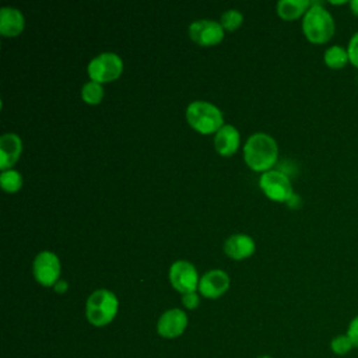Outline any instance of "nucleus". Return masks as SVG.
<instances>
[{"mask_svg":"<svg viewBox=\"0 0 358 358\" xmlns=\"http://www.w3.org/2000/svg\"><path fill=\"white\" fill-rule=\"evenodd\" d=\"M119 302L116 295L106 288H98L85 302L87 320L94 326H105L113 320L117 313Z\"/></svg>","mask_w":358,"mask_h":358,"instance_id":"7ed1b4c3","label":"nucleus"},{"mask_svg":"<svg viewBox=\"0 0 358 358\" xmlns=\"http://www.w3.org/2000/svg\"><path fill=\"white\" fill-rule=\"evenodd\" d=\"M323 60H324L326 66L329 69H333V70L344 69L350 63V57H348L347 49H344V48H341L338 45H333V46L327 48L324 50Z\"/></svg>","mask_w":358,"mask_h":358,"instance_id":"f3484780","label":"nucleus"},{"mask_svg":"<svg viewBox=\"0 0 358 358\" xmlns=\"http://www.w3.org/2000/svg\"><path fill=\"white\" fill-rule=\"evenodd\" d=\"M229 287V275L221 268L206 271L199 280V291L206 298H217Z\"/></svg>","mask_w":358,"mask_h":358,"instance_id":"9b49d317","label":"nucleus"},{"mask_svg":"<svg viewBox=\"0 0 358 358\" xmlns=\"http://www.w3.org/2000/svg\"><path fill=\"white\" fill-rule=\"evenodd\" d=\"M287 204H288V206H291V207H298V206L301 204V197H299L298 194L292 193V196L287 200Z\"/></svg>","mask_w":358,"mask_h":358,"instance_id":"393cba45","label":"nucleus"},{"mask_svg":"<svg viewBox=\"0 0 358 358\" xmlns=\"http://www.w3.org/2000/svg\"><path fill=\"white\" fill-rule=\"evenodd\" d=\"M242 20H243V15H242V13L239 10L229 8V10L222 13L220 22L227 29H235L236 27H239Z\"/></svg>","mask_w":358,"mask_h":358,"instance_id":"412c9836","label":"nucleus"},{"mask_svg":"<svg viewBox=\"0 0 358 358\" xmlns=\"http://www.w3.org/2000/svg\"><path fill=\"white\" fill-rule=\"evenodd\" d=\"M333 15L322 3L313 1L302 18V31L312 43H324L334 35Z\"/></svg>","mask_w":358,"mask_h":358,"instance_id":"f03ea898","label":"nucleus"},{"mask_svg":"<svg viewBox=\"0 0 358 358\" xmlns=\"http://www.w3.org/2000/svg\"><path fill=\"white\" fill-rule=\"evenodd\" d=\"M224 250L232 259H243L255 252V241L248 234H232L225 239Z\"/></svg>","mask_w":358,"mask_h":358,"instance_id":"ddd939ff","label":"nucleus"},{"mask_svg":"<svg viewBox=\"0 0 358 358\" xmlns=\"http://www.w3.org/2000/svg\"><path fill=\"white\" fill-rule=\"evenodd\" d=\"M347 53L350 57V63L358 69V31L350 38L348 46H347Z\"/></svg>","mask_w":358,"mask_h":358,"instance_id":"4be33fe9","label":"nucleus"},{"mask_svg":"<svg viewBox=\"0 0 358 358\" xmlns=\"http://www.w3.org/2000/svg\"><path fill=\"white\" fill-rule=\"evenodd\" d=\"M186 119L196 130L201 133H211L218 130L222 123V112L208 101L196 99L186 108Z\"/></svg>","mask_w":358,"mask_h":358,"instance_id":"20e7f679","label":"nucleus"},{"mask_svg":"<svg viewBox=\"0 0 358 358\" xmlns=\"http://www.w3.org/2000/svg\"><path fill=\"white\" fill-rule=\"evenodd\" d=\"M310 7L309 0H280L277 1V13L285 20H294L305 14Z\"/></svg>","mask_w":358,"mask_h":358,"instance_id":"dca6fc26","label":"nucleus"},{"mask_svg":"<svg viewBox=\"0 0 358 358\" xmlns=\"http://www.w3.org/2000/svg\"><path fill=\"white\" fill-rule=\"evenodd\" d=\"M330 348L336 355L343 357V355H347L354 348V344L347 334H337L336 337L331 338Z\"/></svg>","mask_w":358,"mask_h":358,"instance_id":"aec40b11","label":"nucleus"},{"mask_svg":"<svg viewBox=\"0 0 358 358\" xmlns=\"http://www.w3.org/2000/svg\"><path fill=\"white\" fill-rule=\"evenodd\" d=\"M187 326V315L179 308L165 310L157 323V331L165 338H175L180 336Z\"/></svg>","mask_w":358,"mask_h":358,"instance_id":"9d476101","label":"nucleus"},{"mask_svg":"<svg viewBox=\"0 0 358 358\" xmlns=\"http://www.w3.org/2000/svg\"><path fill=\"white\" fill-rule=\"evenodd\" d=\"M189 35L199 45H213L222 39L224 27L220 21L200 18L189 25Z\"/></svg>","mask_w":358,"mask_h":358,"instance_id":"1a4fd4ad","label":"nucleus"},{"mask_svg":"<svg viewBox=\"0 0 358 358\" xmlns=\"http://www.w3.org/2000/svg\"><path fill=\"white\" fill-rule=\"evenodd\" d=\"M215 150L222 155H229L235 152L239 145V131L235 126L224 123L214 136Z\"/></svg>","mask_w":358,"mask_h":358,"instance_id":"4468645a","label":"nucleus"},{"mask_svg":"<svg viewBox=\"0 0 358 358\" xmlns=\"http://www.w3.org/2000/svg\"><path fill=\"white\" fill-rule=\"evenodd\" d=\"M259 185L263 192L275 201H287L294 193L289 178L278 169L264 171L259 178Z\"/></svg>","mask_w":358,"mask_h":358,"instance_id":"423d86ee","label":"nucleus"},{"mask_svg":"<svg viewBox=\"0 0 358 358\" xmlns=\"http://www.w3.org/2000/svg\"><path fill=\"white\" fill-rule=\"evenodd\" d=\"M87 70L94 81H110L117 78L122 73L123 60L115 52H102L90 60Z\"/></svg>","mask_w":358,"mask_h":358,"instance_id":"39448f33","label":"nucleus"},{"mask_svg":"<svg viewBox=\"0 0 358 358\" xmlns=\"http://www.w3.org/2000/svg\"><path fill=\"white\" fill-rule=\"evenodd\" d=\"M53 287H55V291H56V292H64L69 285H67V282H66L64 280H57Z\"/></svg>","mask_w":358,"mask_h":358,"instance_id":"a878e982","label":"nucleus"},{"mask_svg":"<svg viewBox=\"0 0 358 358\" xmlns=\"http://www.w3.org/2000/svg\"><path fill=\"white\" fill-rule=\"evenodd\" d=\"M350 8H351V13L358 17V0H352L350 1Z\"/></svg>","mask_w":358,"mask_h":358,"instance_id":"bb28decb","label":"nucleus"},{"mask_svg":"<svg viewBox=\"0 0 358 358\" xmlns=\"http://www.w3.org/2000/svg\"><path fill=\"white\" fill-rule=\"evenodd\" d=\"M0 183L6 192H17L22 185V175L13 168L4 169L0 173Z\"/></svg>","mask_w":358,"mask_h":358,"instance_id":"a211bd4d","label":"nucleus"},{"mask_svg":"<svg viewBox=\"0 0 358 358\" xmlns=\"http://www.w3.org/2000/svg\"><path fill=\"white\" fill-rule=\"evenodd\" d=\"M81 95L87 103H98L103 96V88L101 83L90 80L83 85Z\"/></svg>","mask_w":358,"mask_h":358,"instance_id":"6ab92c4d","label":"nucleus"},{"mask_svg":"<svg viewBox=\"0 0 358 358\" xmlns=\"http://www.w3.org/2000/svg\"><path fill=\"white\" fill-rule=\"evenodd\" d=\"M22 150V140L15 133H4L0 137V166L8 169L20 157Z\"/></svg>","mask_w":358,"mask_h":358,"instance_id":"f8f14e48","label":"nucleus"},{"mask_svg":"<svg viewBox=\"0 0 358 358\" xmlns=\"http://www.w3.org/2000/svg\"><path fill=\"white\" fill-rule=\"evenodd\" d=\"M257 358H271V357H268V355H260V357H257Z\"/></svg>","mask_w":358,"mask_h":358,"instance_id":"cd10ccee","label":"nucleus"},{"mask_svg":"<svg viewBox=\"0 0 358 358\" xmlns=\"http://www.w3.org/2000/svg\"><path fill=\"white\" fill-rule=\"evenodd\" d=\"M345 334H347V336L350 337V340L352 341L354 348H358V315L354 316V317L350 320Z\"/></svg>","mask_w":358,"mask_h":358,"instance_id":"5701e85b","label":"nucleus"},{"mask_svg":"<svg viewBox=\"0 0 358 358\" xmlns=\"http://www.w3.org/2000/svg\"><path fill=\"white\" fill-rule=\"evenodd\" d=\"M243 155L246 164L255 171H268L275 162L278 155V147L275 140L263 131L252 133L245 145Z\"/></svg>","mask_w":358,"mask_h":358,"instance_id":"f257e3e1","label":"nucleus"},{"mask_svg":"<svg viewBox=\"0 0 358 358\" xmlns=\"http://www.w3.org/2000/svg\"><path fill=\"white\" fill-rule=\"evenodd\" d=\"M25 20L22 13L11 6H3L0 8V32L7 36L20 34L24 28Z\"/></svg>","mask_w":358,"mask_h":358,"instance_id":"2eb2a0df","label":"nucleus"},{"mask_svg":"<svg viewBox=\"0 0 358 358\" xmlns=\"http://www.w3.org/2000/svg\"><path fill=\"white\" fill-rule=\"evenodd\" d=\"M200 299H199V295L196 291H192V292H186V294H182V303L189 308V309H194L197 305H199Z\"/></svg>","mask_w":358,"mask_h":358,"instance_id":"b1692460","label":"nucleus"},{"mask_svg":"<svg viewBox=\"0 0 358 358\" xmlns=\"http://www.w3.org/2000/svg\"><path fill=\"white\" fill-rule=\"evenodd\" d=\"M171 284L182 294L196 291L199 288V274L196 267L187 260H175L169 267Z\"/></svg>","mask_w":358,"mask_h":358,"instance_id":"6e6552de","label":"nucleus"},{"mask_svg":"<svg viewBox=\"0 0 358 358\" xmlns=\"http://www.w3.org/2000/svg\"><path fill=\"white\" fill-rule=\"evenodd\" d=\"M32 271L42 285H55L60 275V260L52 250L39 252L32 263Z\"/></svg>","mask_w":358,"mask_h":358,"instance_id":"0eeeda50","label":"nucleus"}]
</instances>
